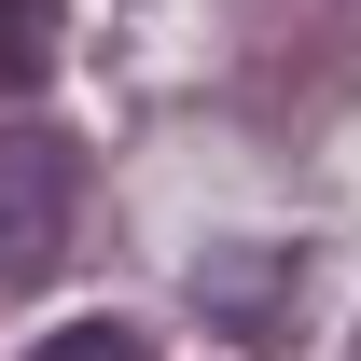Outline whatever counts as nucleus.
Returning <instances> with one entry per match:
<instances>
[{
  "label": "nucleus",
  "mask_w": 361,
  "mask_h": 361,
  "mask_svg": "<svg viewBox=\"0 0 361 361\" xmlns=\"http://www.w3.org/2000/svg\"><path fill=\"white\" fill-rule=\"evenodd\" d=\"M195 306L223 319V334H292V250H250V264L209 250L195 264Z\"/></svg>",
  "instance_id": "f03ea898"
},
{
  "label": "nucleus",
  "mask_w": 361,
  "mask_h": 361,
  "mask_svg": "<svg viewBox=\"0 0 361 361\" xmlns=\"http://www.w3.org/2000/svg\"><path fill=\"white\" fill-rule=\"evenodd\" d=\"M70 223H84V153L56 126H0V278H14V292L56 278Z\"/></svg>",
  "instance_id": "f257e3e1"
},
{
  "label": "nucleus",
  "mask_w": 361,
  "mask_h": 361,
  "mask_svg": "<svg viewBox=\"0 0 361 361\" xmlns=\"http://www.w3.org/2000/svg\"><path fill=\"white\" fill-rule=\"evenodd\" d=\"M56 70V0H0V97H28Z\"/></svg>",
  "instance_id": "7ed1b4c3"
},
{
  "label": "nucleus",
  "mask_w": 361,
  "mask_h": 361,
  "mask_svg": "<svg viewBox=\"0 0 361 361\" xmlns=\"http://www.w3.org/2000/svg\"><path fill=\"white\" fill-rule=\"evenodd\" d=\"M28 361H153V348H139V319H70V334H42Z\"/></svg>",
  "instance_id": "20e7f679"
}]
</instances>
